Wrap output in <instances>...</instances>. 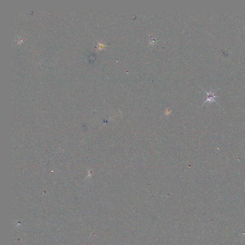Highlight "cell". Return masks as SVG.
<instances>
[{"instance_id": "1", "label": "cell", "mask_w": 245, "mask_h": 245, "mask_svg": "<svg viewBox=\"0 0 245 245\" xmlns=\"http://www.w3.org/2000/svg\"><path fill=\"white\" fill-rule=\"evenodd\" d=\"M205 93H206V94H207V99L205 101V102L204 103V104H205V103H206L207 101H213L215 102H216V101L215 100V98L217 97V96H216L215 95V94L216 93H212V92L211 91L210 92H207V91H205Z\"/></svg>"}]
</instances>
